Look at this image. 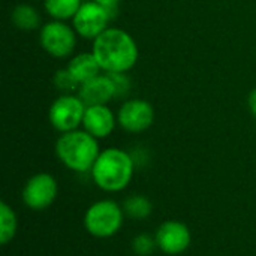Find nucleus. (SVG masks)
Instances as JSON below:
<instances>
[{
	"label": "nucleus",
	"mask_w": 256,
	"mask_h": 256,
	"mask_svg": "<svg viewBox=\"0 0 256 256\" xmlns=\"http://www.w3.org/2000/svg\"><path fill=\"white\" fill-rule=\"evenodd\" d=\"M134 170L135 162L132 156L124 150L111 147L100 152L92 168V177L102 190L120 192L130 183Z\"/></svg>",
	"instance_id": "f03ea898"
},
{
	"label": "nucleus",
	"mask_w": 256,
	"mask_h": 256,
	"mask_svg": "<svg viewBox=\"0 0 256 256\" xmlns=\"http://www.w3.org/2000/svg\"><path fill=\"white\" fill-rule=\"evenodd\" d=\"M56 154L66 168L75 172H87L92 171L100 150L98 138L84 129H75L62 134L56 142Z\"/></svg>",
	"instance_id": "7ed1b4c3"
},
{
	"label": "nucleus",
	"mask_w": 256,
	"mask_h": 256,
	"mask_svg": "<svg viewBox=\"0 0 256 256\" xmlns=\"http://www.w3.org/2000/svg\"><path fill=\"white\" fill-rule=\"evenodd\" d=\"M40 46L52 57H69L76 45V32L72 26L60 20H52L40 27Z\"/></svg>",
	"instance_id": "39448f33"
},
{
	"label": "nucleus",
	"mask_w": 256,
	"mask_h": 256,
	"mask_svg": "<svg viewBox=\"0 0 256 256\" xmlns=\"http://www.w3.org/2000/svg\"><path fill=\"white\" fill-rule=\"evenodd\" d=\"M54 86H56L57 90L63 92L64 94H70L72 92H78L81 84L68 70V68H64V69H58L54 74Z\"/></svg>",
	"instance_id": "a211bd4d"
},
{
	"label": "nucleus",
	"mask_w": 256,
	"mask_h": 256,
	"mask_svg": "<svg viewBox=\"0 0 256 256\" xmlns=\"http://www.w3.org/2000/svg\"><path fill=\"white\" fill-rule=\"evenodd\" d=\"M117 118L106 105H92L86 108L82 118L84 130L94 138H106L116 128Z\"/></svg>",
	"instance_id": "f8f14e48"
},
{
	"label": "nucleus",
	"mask_w": 256,
	"mask_h": 256,
	"mask_svg": "<svg viewBox=\"0 0 256 256\" xmlns=\"http://www.w3.org/2000/svg\"><path fill=\"white\" fill-rule=\"evenodd\" d=\"M124 212L114 201L104 200L92 204L84 216V226L96 238L116 236L123 225Z\"/></svg>",
	"instance_id": "20e7f679"
},
{
	"label": "nucleus",
	"mask_w": 256,
	"mask_h": 256,
	"mask_svg": "<svg viewBox=\"0 0 256 256\" xmlns=\"http://www.w3.org/2000/svg\"><path fill=\"white\" fill-rule=\"evenodd\" d=\"M16 216L14 213V210L4 202H0V243L2 244H8L9 242L14 240L15 234H16Z\"/></svg>",
	"instance_id": "dca6fc26"
},
{
	"label": "nucleus",
	"mask_w": 256,
	"mask_h": 256,
	"mask_svg": "<svg viewBox=\"0 0 256 256\" xmlns=\"http://www.w3.org/2000/svg\"><path fill=\"white\" fill-rule=\"evenodd\" d=\"M81 4H82L81 0H44V6L46 12L54 20H60V21L72 20Z\"/></svg>",
	"instance_id": "2eb2a0df"
},
{
	"label": "nucleus",
	"mask_w": 256,
	"mask_h": 256,
	"mask_svg": "<svg viewBox=\"0 0 256 256\" xmlns=\"http://www.w3.org/2000/svg\"><path fill=\"white\" fill-rule=\"evenodd\" d=\"M158 248L156 238L148 234H140L132 242V249L138 256H150Z\"/></svg>",
	"instance_id": "6ab92c4d"
},
{
	"label": "nucleus",
	"mask_w": 256,
	"mask_h": 256,
	"mask_svg": "<svg viewBox=\"0 0 256 256\" xmlns=\"http://www.w3.org/2000/svg\"><path fill=\"white\" fill-rule=\"evenodd\" d=\"M112 84H114V88H116V98H124L129 90H130V81L129 78L126 76L124 72H120V74H108Z\"/></svg>",
	"instance_id": "aec40b11"
},
{
	"label": "nucleus",
	"mask_w": 256,
	"mask_h": 256,
	"mask_svg": "<svg viewBox=\"0 0 256 256\" xmlns=\"http://www.w3.org/2000/svg\"><path fill=\"white\" fill-rule=\"evenodd\" d=\"M158 248L166 255H180L192 243V234L189 228L178 220H166L156 231Z\"/></svg>",
	"instance_id": "9d476101"
},
{
	"label": "nucleus",
	"mask_w": 256,
	"mask_h": 256,
	"mask_svg": "<svg viewBox=\"0 0 256 256\" xmlns=\"http://www.w3.org/2000/svg\"><path fill=\"white\" fill-rule=\"evenodd\" d=\"M111 20L110 12L96 3L84 2L75 16L72 18V27L75 28L76 34L84 39H96L100 33H104L108 28V22Z\"/></svg>",
	"instance_id": "0eeeda50"
},
{
	"label": "nucleus",
	"mask_w": 256,
	"mask_h": 256,
	"mask_svg": "<svg viewBox=\"0 0 256 256\" xmlns=\"http://www.w3.org/2000/svg\"><path fill=\"white\" fill-rule=\"evenodd\" d=\"M12 22L16 28L20 30H36L40 26V16L38 14V10L27 3H20L14 8L12 10Z\"/></svg>",
	"instance_id": "4468645a"
},
{
	"label": "nucleus",
	"mask_w": 256,
	"mask_h": 256,
	"mask_svg": "<svg viewBox=\"0 0 256 256\" xmlns=\"http://www.w3.org/2000/svg\"><path fill=\"white\" fill-rule=\"evenodd\" d=\"M86 106L92 105H106L116 98V88L110 75H98L86 82H82L76 92Z\"/></svg>",
	"instance_id": "9b49d317"
},
{
	"label": "nucleus",
	"mask_w": 256,
	"mask_h": 256,
	"mask_svg": "<svg viewBox=\"0 0 256 256\" xmlns=\"http://www.w3.org/2000/svg\"><path fill=\"white\" fill-rule=\"evenodd\" d=\"M68 70L75 76V80L82 84L98 75H100V66L94 57V54L90 52H80L76 56H74L69 63H68Z\"/></svg>",
	"instance_id": "ddd939ff"
},
{
	"label": "nucleus",
	"mask_w": 256,
	"mask_h": 256,
	"mask_svg": "<svg viewBox=\"0 0 256 256\" xmlns=\"http://www.w3.org/2000/svg\"><path fill=\"white\" fill-rule=\"evenodd\" d=\"M92 52L100 69L106 74H126L138 60L136 42L128 32L118 27H108L100 33L93 40Z\"/></svg>",
	"instance_id": "f257e3e1"
},
{
	"label": "nucleus",
	"mask_w": 256,
	"mask_h": 256,
	"mask_svg": "<svg viewBox=\"0 0 256 256\" xmlns=\"http://www.w3.org/2000/svg\"><path fill=\"white\" fill-rule=\"evenodd\" d=\"M86 108V104L78 94H62L50 106V123L56 130L62 134L75 130L80 124H82Z\"/></svg>",
	"instance_id": "423d86ee"
},
{
	"label": "nucleus",
	"mask_w": 256,
	"mask_h": 256,
	"mask_svg": "<svg viewBox=\"0 0 256 256\" xmlns=\"http://www.w3.org/2000/svg\"><path fill=\"white\" fill-rule=\"evenodd\" d=\"M94 2L99 3L100 6H104V8L110 12L111 16H112V14L116 12L117 6H118V3H120V0H94Z\"/></svg>",
	"instance_id": "412c9836"
},
{
	"label": "nucleus",
	"mask_w": 256,
	"mask_h": 256,
	"mask_svg": "<svg viewBox=\"0 0 256 256\" xmlns=\"http://www.w3.org/2000/svg\"><path fill=\"white\" fill-rule=\"evenodd\" d=\"M248 105H249V110L250 112L256 117V88H254L250 93H249V98H248Z\"/></svg>",
	"instance_id": "4be33fe9"
},
{
	"label": "nucleus",
	"mask_w": 256,
	"mask_h": 256,
	"mask_svg": "<svg viewBox=\"0 0 256 256\" xmlns=\"http://www.w3.org/2000/svg\"><path fill=\"white\" fill-rule=\"evenodd\" d=\"M58 186L48 172H39L30 177L22 189V201L32 210H45L57 198Z\"/></svg>",
	"instance_id": "6e6552de"
},
{
	"label": "nucleus",
	"mask_w": 256,
	"mask_h": 256,
	"mask_svg": "<svg viewBox=\"0 0 256 256\" xmlns=\"http://www.w3.org/2000/svg\"><path fill=\"white\" fill-rule=\"evenodd\" d=\"M153 122L154 108L144 99H129L120 106L117 112V123L122 126V129L130 134L147 130Z\"/></svg>",
	"instance_id": "1a4fd4ad"
},
{
	"label": "nucleus",
	"mask_w": 256,
	"mask_h": 256,
	"mask_svg": "<svg viewBox=\"0 0 256 256\" xmlns=\"http://www.w3.org/2000/svg\"><path fill=\"white\" fill-rule=\"evenodd\" d=\"M123 212L132 219H146L152 214L153 206L144 195H132L123 204Z\"/></svg>",
	"instance_id": "f3484780"
}]
</instances>
